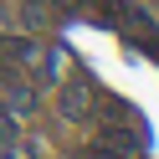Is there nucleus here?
I'll use <instances>...</instances> for the list:
<instances>
[{"instance_id": "obj_1", "label": "nucleus", "mask_w": 159, "mask_h": 159, "mask_svg": "<svg viewBox=\"0 0 159 159\" xmlns=\"http://www.w3.org/2000/svg\"><path fill=\"white\" fill-rule=\"evenodd\" d=\"M5 108H11L16 118L31 113V108H36V87H26V82H16V77H5Z\"/></svg>"}, {"instance_id": "obj_2", "label": "nucleus", "mask_w": 159, "mask_h": 159, "mask_svg": "<svg viewBox=\"0 0 159 159\" xmlns=\"http://www.w3.org/2000/svg\"><path fill=\"white\" fill-rule=\"evenodd\" d=\"M87 108H93V93H87L82 82H72V87L62 93V113H67V118H82Z\"/></svg>"}, {"instance_id": "obj_3", "label": "nucleus", "mask_w": 159, "mask_h": 159, "mask_svg": "<svg viewBox=\"0 0 159 159\" xmlns=\"http://www.w3.org/2000/svg\"><path fill=\"white\" fill-rule=\"evenodd\" d=\"M16 134H21V128H16V113H11L5 103H0V144H11Z\"/></svg>"}, {"instance_id": "obj_4", "label": "nucleus", "mask_w": 159, "mask_h": 159, "mask_svg": "<svg viewBox=\"0 0 159 159\" xmlns=\"http://www.w3.org/2000/svg\"><path fill=\"white\" fill-rule=\"evenodd\" d=\"M0 159H31V149H26L21 139H11V144H5V154H0Z\"/></svg>"}, {"instance_id": "obj_5", "label": "nucleus", "mask_w": 159, "mask_h": 159, "mask_svg": "<svg viewBox=\"0 0 159 159\" xmlns=\"http://www.w3.org/2000/svg\"><path fill=\"white\" fill-rule=\"evenodd\" d=\"M82 159H123V154H108V149H87Z\"/></svg>"}, {"instance_id": "obj_6", "label": "nucleus", "mask_w": 159, "mask_h": 159, "mask_svg": "<svg viewBox=\"0 0 159 159\" xmlns=\"http://www.w3.org/2000/svg\"><path fill=\"white\" fill-rule=\"evenodd\" d=\"M62 5H72V11H77V5H87V0H62Z\"/></svg>"}]
</instances>
